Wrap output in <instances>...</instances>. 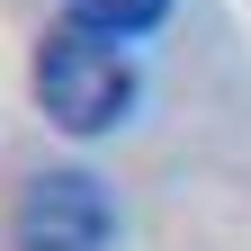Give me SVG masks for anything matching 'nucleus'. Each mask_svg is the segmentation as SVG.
Returning <instances> with one entry per match:
<instances>
[{
	"instance_id": "f03ea898",
	"label": "nucleus",
	"mask_w": 251,
	"mask_h": 251,
	"mask_svg": "<svg viewBox=\"0 0 251 251\" xmlns=\"http://www.w3.org/2000/svg\"><path fill=\"white\" fill-rule=\"evenodd\" d=\"M9 233H18V251H108V242H117V198H108L99 171L45 162V171L18 179Z\"/></svg>"
},
{
	"instance_id": "f257e3e1",
	"label": "nucleus",
	"mask_w": 251,
	"mask_h": 251,
	"mask_svg": "<svg viewBox=\"0 0 251 251\" xmlns=\"http://www.w3.org/2000/svg\"><path fill=\"white\" fill-rule=\"evenodd\" d=\"M36 108L54 135H108V126H126V108H135V63H126L117 36H99V27L63 18L36 36Z\"/></svg>"
},
{
	"instance_id": "7ed1b4c3",
	"label": "nucleus",
	"mask_w": 251,
	"mask_h": 251,
	"mask_svg": "<svg viewBox=\"0 0 251 251\" xmlns=\"http://www.w3.org/2000/svg\"><path fill=\"white\" fill-rule=\"evenodd\" d=\"M63 9H72L81 27H99V36H152V27L171 18V0H63Z\"/></svg>"
}]
</instances>
